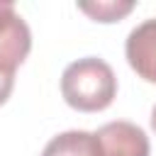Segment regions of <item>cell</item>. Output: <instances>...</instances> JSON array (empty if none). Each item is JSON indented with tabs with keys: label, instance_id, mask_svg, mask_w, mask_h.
<instances>
[{
	"label": "cell",
	"instance_id": "6da1fadb",
	"mask_svg": "<svg viewBox=\"0 0 156 156\" xmlns=\"http://www.w3.org/2000/svg\"><path fill=\"white\" fill-rule=\"evenodd\" d=\"M61 95L78 112H102L117 95V76L112 66L98 56L68 63L61 73Z\"/></svg>",
	"mask_w": 156,
	"mask_h": 156
},
{
	"label": "cell",
	"instance_id": "7a4b0ae2",
	"mask_svg": "<svg viewBox=\"0 0 156 156\" xmlns=\"http://www.w3.org/2000/svg\"><path fill=\"white\" fill-rule=\"evenodd\" d=\"M98 139L100 156H149L151 144L146 132L127 119L107 122L98 132H93Z\"/></svg>",
	"mask_w": 156,
	"mask_h": 156
},
{
	"label": "cell",
	"instance_id": "3957f363",
	"mask_svg": "<svg viewBox=\"0 0 156 156\" xmlns=\"http://www.w3.org/2000/svg\"><path fill=\"white\" fill-rule=\"evenodd\" d=\"M124 56L141 80L156 85V17L144 20L129 32L124 41Z\"/></svg>",
	"mask_w": 156,
	"mask_h": 156
},
{
	"label": "cell",
	"instance_id": "277c9868",
	"mask_svg": "<svg viewBox=\"0 0 156 156\" xmlns=\"http://www.w3.org/2000/svg\"><path fill=\"white\" fill-rule=\"evenodd\" d=\"M32 49V32L12 2H0V56H7L17 66L24 63Z\"/></svg>",
	"mask_w": 156,
	"mask_h": 156
},
{
	"label": "cell",
	"instance_id": "5b68a950",
	"mask_svg": "<svg viewBox=\"0 0 156 156\" xmlns=\"http://www.w3.org/2000/svg\"><path fill=\"white\" fill-rule=\"evenodd\" d=\"M41 156H100V151H98V139L93 132L68 129L51 136Z\"/></svg>",
	"mask_w": 156,
	"mask_h": 156
},
{
	"label": "cell",
	"instance_id": "8992f818",
	"mask_svg": "<svg viewBox=\"0 0 156 156\" xmlns=\"http://www.w3.org/2000/svg\"><path fill=\"white\" fill-rule=\"evenodd\" d=\"M78 10L95 22H119L134 10L132 0H100V2H78Z\"/></svg>",
	"mask_w": 156,
	"mask_h": 156
},
{
	"label": "cell",
	"instance_id": "52a82bcc",
	"mask_svg": "<svg viewBox=\"0 0 156 156\" xmlns=\"http://www.w3.org/2000/svg\"><path fill=\"white\" fill-rule=\"evenodd\" d=\"M17 68H20V66H17L15 61H10L7 56H0V105H5L7 98L12 95Z\"/></svg>",
	"mask_w": 156,
	"mask_h": 156
},
{
	"label": "cell",
	"instance_id": "ba28073f",
	"mask_svg": "<svg viewBox=\"0 0 156 156\" xmlns=\"http://www.w3.org/2000/svg\"><path fill=\"white\" fill-rule=\"evenodd\" d=\"M151 129L156 132V105H154V110H151Z\"/></svg>",
	"mask_w": 156,
	"mask_h": 156
}]
</instances>
